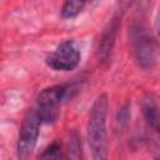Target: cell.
<instances>
[{
  "mask_svg": "<svg viewBox=\"0 0 160 160\" xmlns=\"http://www.w3.org/2000/svg\"><path fill=\"white\" fill-rule=\"evenodd\" d=\"M108 109L109 99L106 94L99 95L90 108L88 119V142L92 160H108Z\"/></svg>",
  "mask_w": 160,
  "mask_h": 160,
  "instance_id": "6da1fadb",
  "label": "cell"
},
{
  "mask_svg": "<svg viewBox=\"0 0 160 160\" xmlns=\"http://www.w3.org/2000/svg\"><path fill=\"white\" fill-rule=\"evenodd\" d=\"M134 52L136 62L140 68L145 70L152 69L156 60V44L151 36L146 34H139L135 39Z\"/></svg>",
  "mask_w": 160,
  "mask_h": 160,
  "instance_id": "8992f818",
  "label": "cell"
},
{
  "mask_svg": "<svg viewBox=\"0 0 160 160\" xmlns=\"http://www.w3.org/2000/svg\"><path fill=\"white\" fill-rule=\"evenodd\" d=\"M141 111L148 125L154 131H159V108H158L156 99L152 94H148L142 99Z\"/></svg>",
  "mask_w": 160,
  "mask_h": 160,
  "instance_id": "52a82bcc",
  "label": "cell"
},
{
  "mask_svg": "<svg viewBox=\"0 0 160 160\" xmlns=\"http://www.w3.org/2000/svg\"><path fill=\"white\" fill-rule=\"evenodd\" d=\"M81 52L74 40H65L46 56V65L55 71H71L80 64Z\"/></svg>",
  "mask_w": 160,
  "mask_h": 160,
  "instance_id": "277c9868",
  "label": "cell"
},
{
  "mask_svg": "<svg viewBox=\"0 0 160 160\" xmlns=\"http://www.w3.org/2000/svg\"><path fill=\"white\" fill-rule=\"evenodd\" d=\"M120 24H121V15L115 14L100 35V40H99L98 49H96V55H98L99 62L104 66H108L111 61V55H112V50L115 46Z\"/></svg>",
  "mask_w": 160,
  "mask_h": 160,
  "instance_id": "5b68a950",
  "label": "cell"
},
{
  "mask_svg": "<svg viewBox=\"0 0 160 160\" xmlns=\"http://www.w3.org/2000/svg\"><path fill=\"white\" fill-rule=\"evenodd\" d=\"M40 160H64L62 156V150H61V144L55 140L51 142L41 154Z\"/></svg>",
  "mask_w": 160,
  "mask_h": 160,
  "instance_id": "30bf717a",
  "label": "cell"
},
{
  "mask_svg": "<svg viewBox=\"0 0 160 160\" xmlns=\"http://www.w3.org/2000/svg\"><path fill=\"white\" fill-rule=\"evenodd\" d=\"M40 120L35 109H30L21 122L19 138L16 142V158L18 160H28L38 142L40 131Z\"/></svg>",
  "mask_w": 160,
  "mask_h": 160,
  "instance_id": "3957f363",
  "label": "cell"
},
{
  "mask_svg": "<svg viewBox=\"0 0 160 160\" xmlns=\"http://www.w3.org/2000/svg\"><path fill=\"white\" fill-rule=\"evenodd\" d=\"M71 86L54 85L42 89L36 99V114L40 122L52 124L60 115V105L62 100L69 95Z\"/></svg>",
  "mask_w": 160,
  "mask_h": 160,
  "instance_id": "7a4b0ae2",
  "label": "cell"
},
{
  "mask_svg": "<svg viewBox=\"0 0 160 160\" xmlns=\"http://www.w3.org/2000/svg\"><path fill=\"white\" fill-rule=\"evenodd\" d=\"M66 160H84L80 136L75 130H72L69 134V141H68V149H66Z\"/></svg>",
  "mask_w": 160,
  "mask_h": 160,
  "instance_id": "ba28073f",
  "label": "cell"
},
{
  "mask_svg": "<svg viewBox=\"0 0 160 160\" xmlns=\"http://www.w3.org/2000/svg\"><path fill=\"white\" fill-rule=\"evenodd\" d=\"M85 5L84 1H65L61 6L60 15L62 19H72L82 11Z\"/></svg>",
  "mask_w": 160,
  "mask_h": 160,
  "instance_id": "9c48e42d",
  "label": "cell"
}]
</instances>
